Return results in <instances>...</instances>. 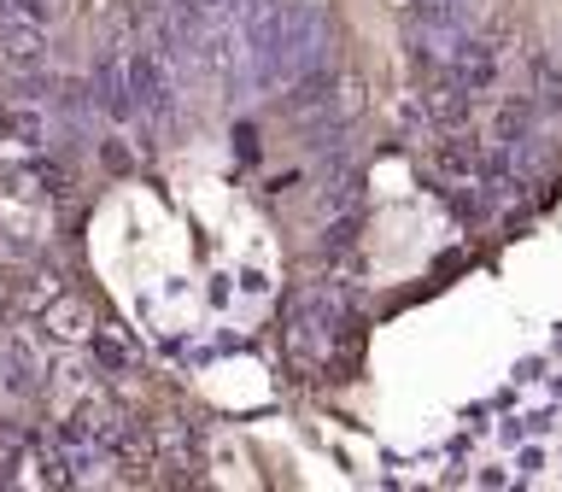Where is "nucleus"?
Segmentation results:
<instances>
[{
    "label": "nucleus",
    "instance_id": "1",
    "mask_svg": "<svg viewBox=\"0 0 562 492\" xmlns=\"http://www.w3.org/2000/svg\"><path fill=\"white\" fill-rule=\"evenodd\" d=\"M123 77H130L135 118H147V123L176 118V105H182V77H176V65L158 47H130L123 53Z\"/></svg>",
    "mask_w": 562,
    "mask_h": 492
},
{
    "label": "nucleus",
    "instance_id": "2",
    "mask_svg": "<svg viewBox=\"0 0 562 492\" xmlns=\"http://www.w3.org/2000/svg\"><path fill=\"white\" fill-rule=\"evenodd\" d=\"M469 35H474V7H469V0H422L411 47H416L422 65H446Z\"/></svg>",
    "mask_w": 562,
    "mask_h": 492
},
{
    "label": "nucleus",
    "instance_id": "3",
    "mask_svg": "<svg viewBox=\"0 0 562 492\" xmlns=\"http://www.w3.org/2000/svg\"><path fill=\"white\" fill-rule=\"evenodd\" d=\"M94 105L112 123H130L135 118V100H130V77H123V53H112V59L100 65V77H94Z\"/></svg>",
    "mask_w": 562,
    "mask_h": 492
},
{
    "label": "nucleus",
    "instance_id": "4",
    "mask_svg": "<svg viewBox=\"0 0 562 492\" xmlns=\"http://www.w3.org/2000/svg\"><path fill=\"white\" fill-rule=\"evenodd\" d=\"M53 334H65V340H77V334H88V311L82 305H53Z\"/></svg>",
    "mask_w": 562,
    "mask_h": 492
},
{
    "label": "nucleus",
    "instance_id": "5",
    "mask_svg": "<svg viewBox=\"0 0 562 492\" xmlns=\"http://www.w3.org/2000/svg\"><path fill=\"white\" fill-rule=\"evenodd\" d=\"M94 351H100L105 369H130V346H117L112 334H94Z\"/></svg>",
    "mask_w": 562,
    "mask_h": 492
},
{
    "label": "nucleus",
    "instance_id": "6",
    "mask_svg": "<svg viewBox=\"0 0 562 492\" xmlns=\"http://www.w3.org/2000/svg\"><path fill=\"white\" fill-rule=\"evenodd\" d=\"M165 7H170V0H130V12L147 18V24H153V18H165Z\"/></svg>",
    "mask_w": 562,
    "mask_h": 492
}]
</instances>
